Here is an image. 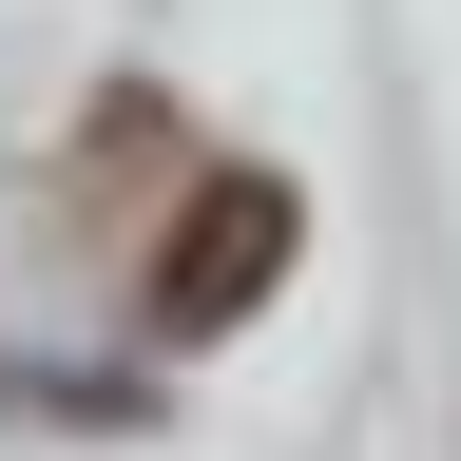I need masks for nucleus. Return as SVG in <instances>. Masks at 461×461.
Here are the masks:
<instances>
[{
  "label": "nucleus",
  "mask_w": 461,
  "mask_h": 461,
  "mask_svg": "<svg viewBox=\"0 0 461 461\" xmlns=\"http://www.w3.org/2000/svg\"><path fill=\"white\" fill-rule=\"evenodd\" d=\"M288 230H308V212H288V173H212V193L173 212V250H154V327L212 346L230 308H269V288H288Z\"/></svg>",
  "instance_id": "1"
}]
</instances>
